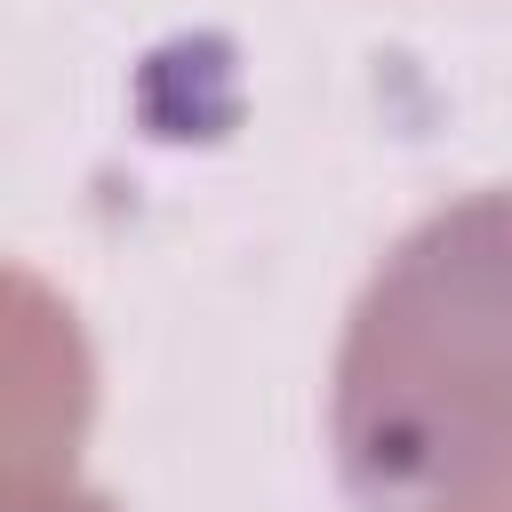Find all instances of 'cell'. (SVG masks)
<instances>
[{
    "instance_id": "obj_1",
    "label": "cell",
    "mask_w": 512,
    "mask_h": 512,
    "mask_svg": "<svg viewBox=\"0 0 512 512\" xmlns=\"http://www.w3.org/2000/svg\"><path fill=\"white\" fill-rule=\"evenodd\" d=\"M328 448L360 512H512V184L384 240L328 360Z\"/></svg>"
},
{
    "instance_id": "obj_2",
    "label": "cell",
    "mask_w": 512,
    "mask_h": 512,
    "mask_svg": "<svg viewBox=\"0 0 512 512\" xmlns=\"http://www.w3.org/2000/svg\"><path fill=\"white\" fill-rule=\"evenodd\" d=\"M96 416V344L80 304L0 256V496L32 480H64Z\"/></svg>"
},
{
    "instance_id": "obj_3",
    "label": "cell",
    "mask_w": 512,
    "mask_h": 512,
    "mask_svg": "<svg viewBox=\"0 0 512 512\" xmlns=\"http://www.w3.org/2000/svg\"><path fill=\"white\" fill-rule=\"evenodd\" d=\"M0 512H128L112 488H96V480H80V472H64V480H32V488H8L0 496Z\"/></svg>"
}]
</instances>
